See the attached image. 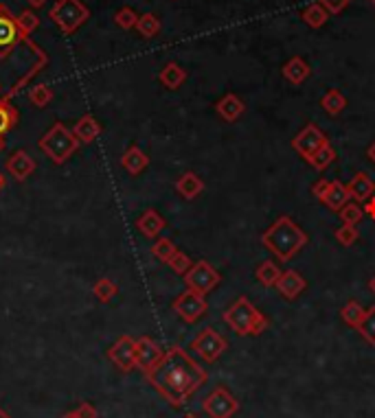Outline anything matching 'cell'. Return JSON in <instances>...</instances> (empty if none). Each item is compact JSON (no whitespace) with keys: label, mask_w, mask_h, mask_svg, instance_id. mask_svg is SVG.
<instances>
[{"label":"cell","mask_w":375,"mask_h":418,"mask_svg":"<svg viewBox=\"0 0 375 418\" xmlns=\"http://www.w3.org/2000/svg\"><path fill=\"white\" fill-rule=\"evenodd\" d=\"M185 418H197V416H193V414H187Z\"/></svg>","instance_id":"obj_49"},{"label":"cell","mask_w":375,"mask_h":418,"mask_svg":"<svg viewBox=\"0 0 375 418\" xmlns=\"http://www.w3.org/2000/svg\"><path fill=\"white\" fill-rule=\"evenodd\" d=\"M202 409L207 412L209 418H233L239 412V403L227 387L217 385L202 401Z\"/></svg>","instance_id":"obj_7"},{"label":"cell","mask_w":375,"mask_h":418,"mask_svg":"<svg viewBox=\"0 0 375 418\" xmlns=\"http://www.w3.org/2000/svg\"><path fill=\"white\" fill-rule=\"evenodd\" d=\"M224 322L237 335H261L270 326V320L246 296H239L224 311Z\"/></svg>","instance_id":"obj_3"},{"label":"cell","mask_w":375,"mask_h":418,"mask_svg":"<svg viewBox=\"0 0 375 418\" xmlns=\"http://www.w3.org/2000/svg\"><path fill=\"white\" fill-rule=\"evenodd\" d=\"M364 217V208L358 202H349L340 208V219L347 226H358Z\"/></svg>","instance_id":"obj_29"},{"label":"cell","mask_w":375,"mask_h":418,"mask_svg":"<svg viewBox=\"0 0 375 418\" xmlns=\"http://www.w3.org/2000/svg\"><path fill=\"white\" fill-rule=\"evenodd\" d=\"M308 241H310V237L301 230V226H298L288 215L279 217L261 234L263 248L270 250L274 256L281 260V263H288L290 258H294L298 252L308 246Z\"/></svg>","instance_id":"obj_2"},{"label":"cell","mask_w":375,"mask_h":418,"mask_svg":"<svg viewBox=\"0 0 375 418\" xmlns=\"http://www.w3.org/2000/svg\"><path fill=\"white\" fill-rule=\"evenodd\" d=\"M123 167L128 169L132 175H136V173H141L145 167H147V155L138 149V147H130L128 151H125V155H123Z\"/></svg>","instance_id":"obj_24"},{"label":"cell","mask_w":375,"mask_h":418,"mask_svg":"<svg viewBox=\"0 0 375 418\" xmlns=\"http://www.w3.org/2000/svg\"><path fill=\"white\" fill-rule=\"evenodd\" d=\"M99 132H102V125H99L92 116H86L77 123V127H75V136H77L80 141L84 143H90L99 136Z\"/></svg>","instance_id":"obj_26"},{"label":"cell","mask_w":375,"mask_h":418,"mask_svg":"<svg viewBox=\"0 0 375 418\" xmlns=\"http://www.w3.org/2000/svg\"><path fill=\"white\" fill-rule=\"evenodd\" d=\"M66 418H75V416H72V414H68V416H66Z\"/></svg>","instance_id":"obj_50"},{"label":"cell","mask_w":375,"mask_h":418,"mask_svg":"<svg viewBox=\"0 0 375 418\" xmlns=\"http://www.w3.org/2000/svg\"><path fill=\"white\" fill-rule=\"evenodd\" d=\"M320 106H322V110L327 112V114L338 116V114L347 108V97H344L340 90L332 88V90L325 92V97L320 99Z\"/></svg>","instance_id":"obj_21"},{"label":"cell","mask_w":375,"mask_h":418,"mask_svg":"<svg viewBox=\"0 0 375 418\" xmlns=\"http://www.w3.org/2000/svg\"><path fill=\"white\" fill-rule=\"evenodd\" d=\"M171 307H173V311L178 313V318L187 324H193L200 318H205V313L209 309L207 298L202 294H197V292H191V290L183 292L176 300H173Z\"/></svg>","instance_id":"obj_8"},{"label":"cell","mask_w":375,"mask_h":418,"mask_svg":"<svg viewBox=\"0 0 375 418\" xmlns=\"http://www.w3.org/2000/svg\"><path fill=\"white\" fill-rule=\"evenodd\" d=\"M116 294V285L108 278H102L94 285V296L102 300V302H110Z\"/></svg>","instance_id":"obj_34"},{"label":"cell","mask_w":375,"mask_h":418,"mask_svg":"<svg viewBox=\"0 0 375 418\" xmlns=\"http://www.w3.org/2000/svg\"><path fill=\"white\" fill-rule=\"evenodd\" d=\"M178 250H176V246H173V241L171 239H158L154 246H152V254L156 256V258H161V260H165V263H169V258L176 254Z\"/></svg>","instance_id":"obj_33"},{"label":"cell","mask_w":375,"mask_h":418,"mask_svg":"<svg viewBox=\"0 0 375 418\" xmlns=\"http://www.w3.org/2000/svg\"><path fill=\"white\" fill-rule=\"evenodd\" d=\"M347 189H349V193H352V199L362 204V202H366V199H371L375 195V182L364 171H360V173H356L352 177V182L347 185Z\"/></svg>","instance_id":"obj_15"},{"label":"cell","mask_w":375,"mask_h":418,"mask_svg":"<svg viewBox=\"0 0 375 418\" xmlns=\"http://www.w3.org/2000/svg\"><path fill=\"white\" fill-rule=\"evenodd\" d=\"M227 348H229V342L215 329H211V326L200 331L193 337V342H191V351H195L200 355V359H205L209 363L217 361Z\"/></svg>","instance_id":"obj_4"},{"label":"cell","mask_w":375,"mask_h":418,"mask_svg":"<svg viewBox=\"0 0 375 418\" xmlns=\"http://www.w3.org/2000/svg\"><path fill=\"white\" fill-rule=\"evenodd\" d=\"M358 333L366 339L369 344L375 346V307L366 309L364 318H362V322H360V326H358Z\"/></svg>","instance_id":"obj_30"},{"label":"cell","mask_w":375,"mask_h":418,"mask_svg":"<svg viewBox=\"0 0 375 418\" xmlns=\"http://www.w3.org/2000/svg\"><path fill=\"white\" fill-rule=\"evenodd\" d=\"M147 379L161 392L165 401H169L173 407H180L207 383L209 375L205 368H200L197 361L187 355V351L173 346L147 373Z\"/></svg>","instance_id":"obj_1"},{"label":"cell","mask_w":375,"mask_h":418,"mask_svg":"<svg viewBox=\"0 0 375 418\" xmlns=\"http://www.w3.org/2000/svg\"><path fill=\"white\" fill-rule=\"evenodd\" d=\"M0 418H9V416H7V414H5L3 409H0Z\"/></svg>","instance_id":"obj_47"},{"label":"cell","mask_w":375,"mask_h":418,"mask_svg":"<svg viewBox=\"0 0 375 418\" xmlns=\"http://www.w3.org/2000/svg\"><path fill=\"white\" fill-rule=\"evenodd\" d=\"M369 287H371V292H373V294H375V276H373V278H371V282H369Z\"/></svg>","instance_id":"obj_45"},{"label":"cell","mask_w":375,"mask_h":418,"mask_svg":"<svg viewBox=\"0 0 375 418\" xmlns=\"http://www.w3.org/2000/svg\"><path fill=\"white\" fill-rule=\"evenodd\" d=\"M191 258L187 256V254H183V252H176L171 258H169V268L176 272V274H187L189 270H191Z\"/></svg>","instance_id":"obj_35"},{"label":"cell","mask_w":375,"mask_h":418,"mask_svg":"<svg viewBox=\"0 0 375 418\" xmlns=\"http://www.w3.org/2000/svg\"><path fill=\"white\" fill-rule=\"evenodd\" d=\"M5 187V177H3V173H0V189Z\"/></svg>","instance_id":"obj_46"},{"label":"cell","mask_w":375,"mask_h":418,"mask_svg":"<svg viewBox=\"0 0 375 418\" xmlns=\"http://www.w3.org/2000/svg\"><path fill=\"white\" fill-rule=\"evenodd\" d=\"M222 276L217 270H213L211 263H207V260H197V263L191 265V270L185 274V282L191 292H197L207 296L209 292H213L215 287L219 285Z\"/></svg>","instance_id":"obj_6"},{"label":"cell","mask_w":375,"mask_h":418,"mask_svg":"<svg viewBox=\"0 0 375 418\" xmlns=\"http://www.w3.org/2000/svg\"><path fill=\"white\" fill-rule=\"evenodd\" d=\"M334 160H336V151H334V147H332L330 143L325 145V147H320V149L312 155V158H308V163H310L316 171H325Z\"/></svg>","instance_id":"obj_28"},{"label":"cell","mask_w":375,"mask_h":418,"mask_svg":"<svg viewBox=\"0 0 375 418\" xmlns=\"http://www.w3.org/2000/svg\"><path fill=\"white\" fill-rule=\"evenodd\" d=\"M136 226H138V230L145 234V237H156V234L165 228V219L156 211H145L138 217Z\"/></svg>","instance_id":"obj_20"},{"label":"cell","mask_w":375,"mask_h":418,"mask_svg":"<svg viewBox=\"0 0 375 418\" xmlns=\"http://www.w3.org/2000/svg\"><path fill=\"white\" fill-rule=\"evenodd\" d=\"M366 158H369V160H371V163L375 165V143H373V145H371V147L366 149Z\"/></svg>","instance_id":"obj_44"},{"label":"cell","mask_w":375,"mask_h":418,"mask_svg":"<svg viewBox=\"0 0 375 418\" xmlns=\"http://www.w3.org/2000/svg\"><path fill=\"white\" fill-rule=\"evenodd\" d=\"M136 27H138L141 35H145V38H154V35L158 33V29H161V24H158V18H156L154 13H147V16L138 18Z\"/></svg>","instance_id":"obj_32"},{"label":"cell","mask_w":375,"mask_h":418,"mask_svg":"<svg viewBox=\"0 0 375 418\" xmlns=\"http://www.w3.org/2000/svg\"><path fill=\"white\" fill-rule=\"evenodd\" d=\"M110 359L114 361V365L123 373H130L136 368V342L132 337L123 335L119 342L108 351Z\"/></svg>","instance_id":"obj_10"},{"label":"cell","mask_w":375,"mask_h":418,"mask_svg":"<svg viewBox=\"0 0 375 418\" xmlns=\"http://www.w3.org/2000/svg\"><path fill=\"white\" fill-rule=\"evenodd\" d=\"M215 110H217V114H219L224 121H227V123H235V121L244 114L246 106H244V101H241L237 94L229 92L227 97H222V99L217 101Z\"/></svg>","instance_id":"obj_16"},{"label":"cell","mask_w":375,"mask_h":418,"mask_svg":"<svg viewBox=\"0 0 375 418\" xmlns=\"http://www.w3.org/2000/svg\"><path fill=\"white\" fill-rule=\"evenodd\" d=\"M31 3H36V5H42V3H44V0H31Z\"/></svg>","instance_id":"obj_48"},{"label":"cell","mask_w":375,"mask_h":418,"mask_svg":"<svg viewBox=\"0 0 375 418\" xmlns=\"http://www.w3.org/2000/svg\"><path fill=\"white\" fill-rule=\"evenodd\" d=\"M364 313H366V309H364L360 302H356V300H349V302L342 307L340 316H342V320H344L349 326L358 329V326H360V322H362V318H364Z\"/></svg>","instance_id":"obj_27"},{"label":"cell","mask_w":375,"mask_h":418,"mask_svg":"<svg viewBox=\"0 0 375 418\" xmlns=\"http://www.w3.org/2000/svg\"><path fill=\"white\" fill-rule=\"evenodd\" d=\"M283 77L290 82V84H294V86H298V84H303L308 77H310V64L303 60V57H292V60H288L286 64H283Z\"/></svg>","instance_id":"obj_17"},{"label":"cell","mask_w":375,"mask_h":418,"mask_svg":"<svg viewBox=\"0 0 375 418\" xmlns=\"http://www.w3.org/2000/svg\"><path fill=\"white\" fill-rule=\"evenodd\" d=\"M163 348L149 337L136 339V368H141L145 375L154 368V365L163 359Z\"/></svg>","instance_id":"obj_11"},{"label":"cell","mask_w":375,"mask_h":418,"mask_svg":"<svg viewBox=\"0 0 375 418\" xmlns=\"http://www.w3.org/2000/svg\"><path fill=\"white\" fill-rule=\"evenodd\" d=\"M327 20H330V11L325 9L318 0H316V3H312L310 7H305V11H303V22L308 24V27H312V29H320Z\"/></svg>","instance_id":"obj_23"},{"label":"cell","mask_w":375,"mask_h":418,"mask_svg":"<svg viewBox=\"0 0 375 418\" xmlns=\"http://www.w3.org/2000/svg\"><path fill=\"white\" fill-rule=\"evenodd\" d=\"M31 101L36 103V106H40V108H44L48 101H51V92H48V88H44V86H40V88H36L33 92H31Z\"/></svg>","instance_id":"obj_39"},{"label":"cell","mask_w":375,"mask_h":418,"mask_svg":"<svg viewBox=\"0 0 375 418\" xmlns=\"http://www.w3.org/2000/svg\"><path fill=\"white\" fill-rule=\"evenodd\" d=\"M7 169L11 171L13 177L24 180L27 175H31V171L36 169V163L24 151H16L11 158H9V163H7Z\"/></svg>","instance_id":"obj_19"},{"label":"cell","mask_w":375,"mask_h":418,"mask_svg":"<svg viewBox=\"0 0 375 418\" xmlns=\"http://www.w3.org/2000/svg\"><path fill=\"white\" fill-rule=\"evenodd\" d=\"M176 189H178V193H180L185 199H193V197H197L200 193L205 191V182L200 180V175H195L193 171H189V173H185V175L176 182Z\"/></svg>","instance_id":"obj_18"},{"label":"cell","mask_w":375,"mask_h":418,"mask_svg":"<svg viewBox=\"0 0 375 418\" xmlns=\"http://www.w3.org/2000/svg\"><path fill=\"white\" fill-rule=\"evenodd\" d=\"M334 237H336V241H338L340 246L349 248V246H354V243L358 241L360 232H358L356 226H347V224H342V228H338V230L334 232Z\"/></svg>","instance_id":"obj_31"},{"label":"cell","mask_w":375,"mask_h":418,"mask_svg":"<svg viewBox=\"0 0 375 418\" xmlns=\"http://www.w3.org/2000/svg\"><path fill=\"white\" fill-rule=\"evenodd\" d=\"M11 112L5 108V106H0V134H3V132H7V129H9V125H11Z\"/></svg>","instance_id":"obj_41"},{"label":"cell","mask_w":375,"mask_h":418,"mask_svg":"<svg viewBox=\"0 0 375 418\" xmlns=\"http://www.w3.org/2000/svg\"><path fill=\"white\" fill-rule=\"evenodd\" d=\"M371 3H373V5H375V0H371Z\"/></svg>","instance_id":"obj_51"},{"label":"cell","mask_w":375,"mask_h":418,"mask_svg":"<svg viewBox=\"0 0 375 418\" xmlns=\"http://www.w3.org/2000/svg\"><path fill=\"white\" fill-rule=\"evenodd\" d=\"M327 187H330V180H318L316 185L312 187L314 197H316V199H322V195H325V191H327Z\"/></svg>","instance_id":"obj_42"},{"label":"cell","mask_w":375,"mask_h":418,"mask_svg":"<svg viewBox=\"0 0 375 418\" xmlns=\"http://www.w3.org/2000/svg\"><path fill=\"white\" fill-rule=\"evenodd\" d=\"M325 145H327V136H325L314 123L305 125V129H301V132H298V134L294 136V141H292V147H294L298 153H301L305 160L312 158V155H314L320 147H325Z\"/></svg>","instance_id":"obj_9"},{"label":"cell","mask_w":375,"mask_h":418,"mask_svg":"<svg viewBox=\"0 0 375 418\" xmlns=\"http://www.w3.org/2000/svg\"><path fill=\"white\" fill-rule=\"evenodd\" d=\"M257 280L263 285V287H274L277 285V280L281 278V270H279V265L277 263H272V260H263V263L257 268Z\"/></svg>","instance_id":"obj_25"},{"label":"cell","mask_w":375,"mask_h":418,"mask_svg":"<svg viewBox=\"0 0 375 418\" xmlns=\"http://www.w3.org/2000/svg\"><path fill=\"white\" fill-rule=\"evenodd\" d=\"M77 147V141L64 125H55L42 141V149L51 155L55 163H64Z\"/></svg>","instance_id":"obj_5"},{"label":"cell","mask_w":375,"mask_h":418,"mask_svg":"<svg viewBox=\"0 0 375 418\" xmlns=\"http://www.w3.org/2000/svg\"><path fill=\"white\" fill-rule=\"evenodd\" d=\"M75 418H97V409L90 405V403H82L77 409L72 412Z\"/></svg>","instance_id":"obj_40"},{"label":"cell","mask_w":375,"mask_h":418,"mask_svg":"<svg viewBox=\"0 0 375 418\" xmlns=\"http://www.w3.org/2000/svg\"><path fill=\"white\" fill-rule=\"evenodd\" d=\"M318 3L327 9L330 13H340V11H344L349 7L352 0H318Z\"/></svg>","instance_id":"obj_38"},{"label":"cell","mask_w":375,"mask_h":418,"mask_svg":"<svg viewBox=\"0 0 375 418\" xmlns=\"http://www.w3.org/2000/svg\"><path fill=\"white\" fill-rule=\"evenodd\" d=\"M16 40V27L5 20V18H0V46H7Z\"/></svg>","instance_id":"obj_36"},{"label":"cell","mask_w":375,"mask_h":418,"mask_svg":"<svg viewBox=\"0 0 375 418\" xmlns=\"http://www.w3.org/2000/svg\"><path fill=\"white\" fill-rule=\"evenodd\" d=\"M53 18L62 24L66 31H70L86 18V11L80 7L77 0H62L60 7L53 11Z\"/></svg>","instance_id":"obj_12"},{"label":"cell","mask_w":375,"mask_h":418,"mask_svg":"<svg viewBox=\"0 0 375 418\" xmlns=\"http://www.w3.org/2000/svg\"><path fill=\"white\" fill-rule=\"evenodd\" d=\"M320 202L325 206H330L332 211H338L340 213V208L344 204L352 202V193H349L347 185H342L340 180H330V187H327V191H325V195H322Z\"/></svg>","instance_id":"obj_14"},{"label":"cell","mask_w":375,"mask_h":418,"mask_svg":"<svg viewBox=\"0 0 375 418\" xmlns=\"http://www.w3.org/2000/svg\"><path fill=\"white\" fill-rule=\"evenodd\" d=\"M274 287H277L279 294L286 300H294L308 287V280L301 274H298L296 270H288V272L281 274V278L277 280V285H274Z\"/></svg>","instance_id":"obj_13"},{"label":"cell","mask_w":375,"mask_h":418,"mask_svg":"<svg viewBox=\"0 0 375 418\" xmlns=\"http://www.w3.org/2000/svg\"><path fill=\"white\" fill-rule=\"evenodd\" d=\"M362 208H364V215H369L371 219H375V195L371 199H366Z\"/></svg>","instance_id":"obj_43"},{"label":"cell","mask_w":375,"mask_h":418,"mask_svg":"<svg viewBox=\"0 0 375 418\" xmlns=\"http://www.w3.org/2000/svg\"><path fill=\"white\" fill-rule=\"evenodd\" d=\"M187 79V72L178 66V64H167L161 72V82L163 86H167L169 90H176L185 84Z\"/></svg>","instance_id":"obj_22"},{"label":"cell","mask_w":375,"mask_h":418,"mask_svg":"<svg viewBox=\"0 0 375 418\" xmlns=\"http://www.w3.org/2000/svg\"><path fill=\"white\" fill-rule=\"evenodd\" d=\"M116 22L121 24V27L130 29V27H134V24L138 22V18H136V13L132 9H123V11L116 13Z\"/></svg>","instance_id":"obj_37"}]
</instances>
